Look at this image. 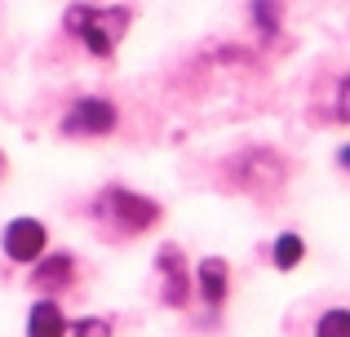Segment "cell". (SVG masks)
<instances>
[{
	"label": "cell",
	"mask_w": 350,
	"mask_h": 337,
	"mask_svg": "<svg viewBox=\"0 0 350 337\" xmlns=\"http://www.w3.org/2000/svg\"><path fill=\"white\" fill-rule=\"evenodd\" d=\"M89 213H94V222L103 226L107 235H116V240H133V235H146L151 226H160L164 208H160V200L142 196V191L103 187L94 196V204H89Z\"/></svg>",
	"instance_id": "cell-1"
},
{
	"label": "cell",
	"mask_w": 350,
	"mask_h": 337,
	"mask_svg": "<svg viewBox=\"0 0 350 337\" xmlns=\"http://www.w3.org/2000/svg\"><path fill=\"white\" fill-rule=\"evenodd\" d=\"M133 23V5H67L62 9V27L71 40L85 44V53L94 58H111L120 40L129 36Z\"/></svg>",
	"instance_id": "cell-2"
},
{
	"label": "cell",
	"mask_w": 350,
	"mask_h": 337,
	"mask_svg": "<svg viewBox=\"0 0 350 337\" xmlns=\"http://www.w3.org/2000/svg\"><path fill=\"white\" fill-rule=\"evenodd\" d=\"M222 182L239 196H253V200H271L275 191L288 182V160L271 147H244L235 156L222 160Z\"/></svg>",
	"instance_id": "cell-3"
},
{
	"label": "cell",
	"mask_w": 350,
	"mask_h": 337,
	"mask_svg": "<svg viewBox=\"0 0 350 337\" xmlns=\"http://www.w3.org/2000/svg\"><path fill=\"white\" fill-rule=\"evenodd\" d=\"M116 124H120V111H116L111 98L85 94V98H76V103L62 111L58 133L62 138H107V133H116Z\"/></svg>",
	"instance_id": "cell-4"
},
{
	"label": "cell",
	"mask_w": 350,
	"mask_h": 337,
	"mask_svg": "<svg viewBox=\"0 0 350 337\" xmlns=\"http://www.w3.org/2000/svg\"><path fill=\"white\" fill-rule=\"evenodd\" d=\"M155 280H160V302L173 311H187L196 297V271L187 267V253L178 244H160L155 253Z\"/></svg>",
	"instance_id": "cell-5"
},
{
	"label": "cell",
	"mask_w": 350,
	"mask_h": 337,
	"mask_svg": "<svg viewBox=\"0 0 350 337\" xmlns=\"http://www.w3.org/2000/svg\"><path fill=\"white\" fill-rule=\"evenodd\" d=\"M0 249H5L9 262H23V267H36V262L49 253V231L36 217H14V222L0 231Z\"/></svg>",
	"instance_id": "cell-6"
},
{
	"label": "cell",
	"mask_w": 350,
	"mask_h": 337,
	"mask_svg": "<svg viewBox=\"0 0 350 337\" xmlns=\"http://www.w3.org/2000/svg\"><path fill=\"white\" fill-rule=\"evenodd\" d=\"M196 297H200V306H204L208 315L222 311V306L231 302V262L217 258V253L200 258V267H196Z\"/></svg>",
	"instance_id": "cell-7"
},
{
	"label": "cell",
	"mask_w": 350,
	"mask_h": 337,
	"mask_svg": "<svg viewBox=\"0 0 350 337\" xmlns=\"http://www.w3.org/2000/svg\"><path fill=\"white\" fill-rule=\"evenodd\" d=\"M71 280H76V258L71 253H44L31 267V284L40 288V297H53L62 288H71Z\"/></svg>",
	"instance_id": "cell-8"
},
{
	"label": "cell",
	"mask_w": 350,
	"mask_h": 337,
	"mask_svg": "<svg viewBox=\"0 0 350 337\" xmlns=\"http://www.w3.org/2000/svg\"><path fill=\"white\" fill-rule=\"evenodd\" d=\"M67 315L53 297H36L27 311V337H67Z\"/></svg>",
	"instance_id": "cell-9"
},
{
	"label": "cell",
	"mask_w": 350,
	"mask_h": 337,
	"mask_svg": "<svg viewBox=\"0 0 350 337\" xmlns=\"http://www.w3.org/2000/svg\"><path fill=\"white\" fill-rule=\"evenodd\" d=\"M271 262H275V271H297L301 262H306V240H301L297 231H280L271 240Z\"/></svg>",
	"instance_id": "cell-10"
},
{
	"label": "cell",
	"mask_w": 350,
	"mask_h": 337,
	"mask_svg": "<svg viewBox=\"0 0 350 337\" xmlns=\"http://www.w3.org/2000/svg\"><path fill=\"white\" fill-rule=\"evenodd\" d=\"M310 337H350V306H328V311H319Z\"/></svg>",
	"instance_id": "cell-11"
},
{
	"label": "cell",
	"mask_w": 350,
	"mask_h": 337,
	"mask_svg": "<svg viewBox=\"0 0 350 337\" xmlns=\"http://www.w3.org/2000/svg\"><path fill=\"white\" fill-rule=\"evenodd\" d=\"M248 18H253L262 40H275V36H280V23H284V5H248Z\"/></svg>",
	"instance_id": "cell-12"
},
{
	"label": "cell",
	"mask_w": 350,
	"mask_h": 337,
	"mask_svg": "<svg viewBox=\"0 0 350 337\" xmlns=\"http://www.w3.org/2000/svg\"><path fill=\"white\" fill-rule=\"evenodd\" d=\"M328 120H333V124H350V71L337 76L333 94H328Z\"/></svg>",
	"instance_id": "cell-13"
},
{
	"label": "cell",
	"mask_w": 350,
	"mask_h": 337,
	"mask_svg": "<svg viewBox=\"0 0 350 337\" xmlns=\"http://www.w3.org/2000/svg\"><path fill=\"white\" fill-rule=\"evenodd\" d=\"M67 337H111V320L107 315H85V320H71Z\"/></svg>",
	"instance_id": "cell-14"
},
{
	"label": "cell",
	"mask_w": 350,
	"mask_h": 337,
	"mask_svg": "<svg viewBox=\"0 0 350 337\" xmlns=\"http://www.w3.org/2000/svg\"><path fill=\"white\" fill-rule=\"evenodd\" d=\"M337 169H342V173H350V142H346V147H337Z\"/></svg>",
	"instance_id": "cell-15"
},
{
	"label": "cell",
	"mask_w": 350,
	"mask_h": 337,
	"mask_svg": "<svg viewBox=\"0 0 350 337\" xmlns=\"http://www.w3.org/2000/svg\"><path fill=\"white\" fill-rule=\"evenodd\" d=\"M5 173H9V160H5V151H0V178H5Z\"/></svg>",
	"instance_id": "cell-16"
}]
</instances>
